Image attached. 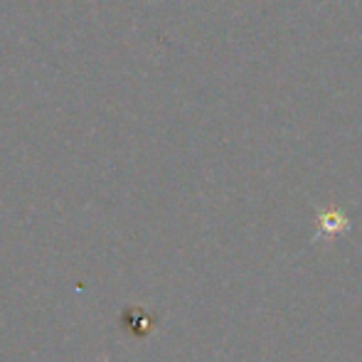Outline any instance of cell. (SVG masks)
I'll list each match as a JSON object with an SVG mask.
<instances>
[{
  "label": "cell",
  "mask_w": 362,
  "mask_h": 362,
  "mask_svg": "<svg viewBox=\"0 0 362 362\" xmlns=\"http://www.w3.org/2000/svg\"><path fill=\"white\" fill-rule=\"evenodd\" d=\"M320 222H323V229H328V232H335V229H340V227H345V217H340V215H323L320 217Z\"/></svg>",
  "instance_id": "obj_1"
}]
</instances>
